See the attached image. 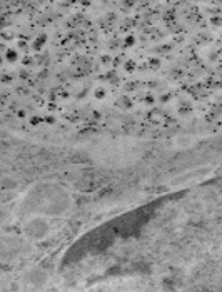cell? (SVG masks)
Listing matches in <instances>:
<instances>
[{"label": "cell", "mask_w": 222, "mask_h": 292, "mask_svg": "<svg viewBox=\"0 0 222 292\" xmlns=\"http://www.w3.org/2000/svg\"><path fill=\"white\" fill-rule=\"evenodd\" d=\"M175 144L179 145V147H187V145L192 144V140H190V139H177Z\"/></svg>", "instance_id": "cell-1"}, {"label": "cell", "mask_w": 222, "mask_h": 292, "mask_svg": "<svg viewBox=\"0 0 222 292\" xmlns=\"http://www.w3.org/2000/svg\"><path fill=\"white\" fill-rule=\"evenodd\" d=\"M7 58L8 60H17V52L15 50H8L7 52Z\"/></svg>", "instance_id": "cell-2"}, {"label": "cell", "mask_w": 222, "mask_h": 292, "mask_svg": "<svg viewBox=\"0 0 222 292\" xmlns=\"http://www.w3.org/2000/svg\"><path fill=\"white\" fill-rule=\"evenodd\" d=\"M104 94H105V90H102V89H100V90H97V92H95V97H97V99H102V97H104Z\"/></svg>", "instance_id": "cell-4"}, {"label": "cell", "mask_w": 222, "mask_h": 292, "mask_svg": "<svg viewBox=\"0 0 222 292\" xmlns=\"http://www.w3.org/2000/svg\"><path fill=\"white\" fill-rule=\"evenodd\" d=\"M43 42H45V35L38 37L37 40H35V48H38V47H42V45H43Z\"/></svg>", "instance_id": "cell-3"}]
</instances>
